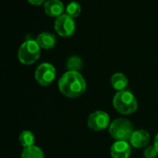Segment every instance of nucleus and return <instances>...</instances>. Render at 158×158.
<instances>
[{
  "label": "nucleus",
  "instance_id": "15",
  "mask_svg": "<svg viewBox=\"0 0 158 158\" xmlns=\"http://www.w3.org/2000/svg\"><path fill=\"white\" fill-rule=\"evenodd\" d=\"M83 66L82 60L79 58L78 56H71L66 62V67L69 71H75L79 72Z\"/></svg>",
  "mask_w": 158,
  "mask_h": 158
},
{
  "label": "nucleus",
  "instance_id": "10",
  "mask_svg": "<svg viewBox=\"0 0 158 158\" xmlns=\"http://www.w3.org/2000/svg\"><path fill=\"white\" fill-rule=\"evenodd\" d=\"M44 9L48 15L52 17H59L62 14L64 6L60 0H47L44 5Z\"/></svg>",
  "mask_w": 158,
  "mask_h": 158
},
{
  "label": "nucleus",
  "instance_id": "7",
  "mask_svg": "<svg viewBox=\"0 0 158 158\" xmlns=\"http://www.w3.org/2000/svg\"><path fill=\"white\" fill-rule=\"evenodd\" d=\"M110 124V116L106 112L96 111L88 118V126L94 131L104 130Z\"/></svg>",
  "mask_w": 158,
  "mask_h": 158
},
{
  "label": "nucleus",
  "instance_id": "12",
  "mask_svg": "<svg viewBox=\"0 0 158 158\" xmlns=\"http://www.w3.org/2000/svg\"><path fill=\"white\" fill-rule=\"evenodd\" d=\"M111 84H112V87L115 90H117V92H119V91L126 90L128 85V80L124 73H115L114 74H113L111 78Z\"/></svg>",
  "mask_w": 158,
  "mask_h": 158
},
{
  "label": "nucleus",
  "instance_id": "8",
  "mask_svg": "<svg viewBox=\"0 0 158 158\" xmlns=\"http://www.w3.org/2000/svg\"><path fill=\"white\" fill-rule=\"evenodd\" d=\"M130 154L131 147L126 140H116L111 146V155L113 158H128Z\"/></svg>",
  "mask_w": 158,
  "mask_h": 158
},
{
  "label": "nucleus",
  "instance_id": "11",
  "mask_svg": "<svg viewBox=\"0 0 158 158\" xmlns=\"http://www.w3.org/2000/svg\"><path fill=\"white\" fill-rule=\"evenodd\" d=\"M36 42L40 46V48H45V49H49L55 47L57 38L55 35L49 32H43L38 35L36 37Z\"/></svg>",
  "mask_w": 158,
  "mask_h": 158
},
{
  "label": "nucleus",
  "instance_id": "18",
  "mask_svg": "<svg viewBox=\"0 0 158 158\" xmlns=\"http://www.w3.org/2000/svg\"><path fill=\"white\" fill-rule=\"evenodd\" d=\"M28 1L33 4V5H35V6H38V5H41L42 3H44L46 0H28Z\"/></svg>",
  "mask_w": 158,
  "mask_h": 158
},
{
  "label": "nucleus",
  "instance_id": "5",
  "mask_svg": "<svg viewBox=\"0 0 158 158\" xmlns=\"http://www.w3.org/2000/svg\"><path fill=\"white\" fill-rule=\"evenodd\" d=\"M56 77V70L55 67L48 62L41 63L35 70V78L36 82L41 86H48L50 85Z\"/></svg>",
  "mask_w": 158,
  "mask_h": 158
},
{
  "label": "nucleus",
  "instance_id": "17",
  "mask_svg": "<svg viewBox=\"0 0 158 158\" xmlns=\"http://www.w3.org/2000/svg\"><path fill=\"white\" fill-rule=\"evenodd\" d=\"M157 151L156 149L154 148V146H148L144 152H143V155L145 158H155V156L157 155Z\"/></svg>",
  "mask_w": 158,
  "mask_h": 158
},
{
  "label": "nucleus",
  "instance_id": "14",
  "mask_svg": "<svg viewBox=\"0 0 158 158\" xmlns=\"http://www.w3.org/2000/svg\"><path fill=\"white\" fill-rule=\"evenodd\" d=\"M19 141L23 148H27V147H31L35 145V138L33 132L29 130H24L20 134Z\"/></svg>",
  "mask_w": 158,
  "mask_h": 158
},
{
  "label": "nucleus",
  "instance_id": "1",
  "mask_svg": "<svg viewBox=\"0 0 158 158\" xmlns=\"http://www.w3.org/2000/svg\"><path fill=\"white\" fill-rule=\"evenodd\" d=\"M60 91L67 98L80 97L87 89L86 80L83 75L75 71H67L60 77L58 83Z\"/></svg>",
  "mask_w": 158,
  "mask_h": 158
},
{
  "label": "nucleus",
  "instance_id": "6",
  "mask_svg": "<svg viewBox=\"0 0 158 158\" xmlns=\"http://www.w3.org/2000/svg\"><path fill=\"white\" fill-rule=\"evenodd\" d=\"M55 30L61 36H70L75 30V23L73 17L68 14H61L55 20Z\"/></svg>",
  "mask_w": 158,
  "mask_h": 158
},
{
  "label": "nucleus",
  "instance_id": "2",
  "mask_svg": "<svg viewBox=\"0 0 158 158\" xmlns=\"http://www.w3.org/2000/svg\"><path fill=\"white\" fill-rule=\"evenodd\" d=\"M115 110L122 114H132L138 109V102L134 94L129 90L117 92L113 100Z\"/></svg>",
  "mask_w": 158,
  "mask_h": 158
},
{
  "label": "nucleus",
  "instance_id": "16",
  "mask_svg": "<svg viewBox=\"0 0 158 158\" xmlns=\"http://www.w3.org/2000/svg\"><path fill=\"white\" fill-rule=\"evenodd\" d=\"M66 14H68L71 17H75L78 16L79 13L81 11V6L77 1H71L70 3H68V5L66 6Z\"/></svg>",
  "mask_w": 158,
  "mask_h": 158
},
{
  "label": "nucleus",
  "instance_id": "19",
  "mask_svg": "<svg viewBox=\"0 0 158 158\" xmlns=\"http://www.w3.org/2000/svg\"><path fill=\"white\" fill-rule=\"evenodd\" d=\"M153 146H154V148L156 149V151H157V152H158V134H157V135L155 136V138H154Z\"/></svg>",
  "mask_w": 158,
  "mask_h": 158
},
{
  "label": "nucleus",
  "instance_id": "4",
  "mask_svg": "<svg viewBox=\"0 0 158 158\" xmlns=\"http://www.w3.org/2000/svg\"><path fill=\"white\" fill-rule=\"evenodd\" d=\"M109 133L116 140H129L133 127L131 123L125 118H117L114 120L109 127Z\"/></svg>",
  "mask_w": 158,
  "mask_h": 158
},
{
  "label": "nucleus",
  "instance_id": "3",
  "mask_svg": "<svg viewBox=\"0 0 158 158\" xmlns=\"http://www.w3.org/2000/svg\"><path fill=\"white\" fill-rule=\"evenodd\" d=\"M40 46L36 42V40L27 39L24 41L19 50H18V59L23 64H32L35 62L40 57L41 49Z\"/></svg>",
  "mask_w": 158,
  "mask_h": 158
},
{
  "label": "nucleus",
  "instance_id": "9",
  "mask_svg": "<svg viewBox=\"0 0 158 158\" xmlns=\"http://www.w3.org/2000/svg\"><path fill=\"white\" fill-rule=\"evenodd\" d=\"M149 141H150V134L148 131L144 129H137L133 131L129 139L130 144L138 149L147 146Z\"/></svg>",
  "mask_w": 158,
  "mask_h": 158
},
{
  "label": "nucleus",
  "instance_id": "13",
  "mask_svg": "<svg viewBox=\"0 0 158 158\" xmlns=\"http://www.w3.org/2000/svg\"><path fill=\"white\" fill-rule=\"evenodd\" d=\"M22 158H44V152L39 147L34 145L23 149Z\"/></svg>",
  "mask_w": 158,
  "mask_h": 158
}]
</instances>
